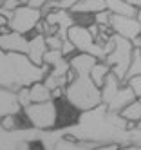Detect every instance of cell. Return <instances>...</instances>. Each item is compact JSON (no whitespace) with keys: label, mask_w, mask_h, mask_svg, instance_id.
Wrapping results in <instances>:
<instances>
[{"label":"cell","mask_w":141,"mask_h":150,"mask_svg":"<svg viewBox=\"0 0 141 150\" xmlns=\"http://www.w3.org/2000/svg\"><path fill=\"white\" fill-rule=\"evenodd\" d=\"M105 9L103 0H78L69 11L71 13H85V15H94Z\"/></svg>","instance_id":"5bb4252c"},{"label":"cell","mask_w":141,"mask_h":150,"mask_svg":"<svg viewBox=\"0 0 141 150\" xmlns=\"http://www.w3.org/2000/svg\"><path fill=\"white\" fill-rule=\"evenodd\" d=\"M112 51L105 56V63L111 67V72L119 80V81H125V76H127V71H128V65H130V58H132V42L123 38V36H118L112 33Z\"/></svg>","instance_id":"5b68a950"},{"label":"cell","mask_w":141,"mask_h":150,"mask_svg":"<svg viewBox=\"0 0 141 150\" xmlns=\"http://www.w3.org/2000/svg\"><path fill=\"white\" fill-rule=\"evenodd\" d=\"M67 40H71V44L74 45L76 51L87 52V54L94 56L98 62H103L105 56L112 51V45H114L112 35H111V38H108V42L105 44V47L100 45V44H96V40H94V36L89 33L87 25H80V24H72V25L67 29Z\"/></svg>","instance_id":"277c9868"},{"label":"cell","mask_w":141,"mask_h":150,"mask_svg":"<svg viewBox=\"0 0 141 150\" xmlns=\"http://www.w3.org/2000/svg\"><path fill=\"white\" fill-rule=\"evenodd\" d=\"M105 2V9L112 15H125V16H136L137 9L132 7L130 4H127L125 0H103Z\"/></svg>","instance_id":"9a60e30c"},{"label":"cell","mask_w":141,"mask_h":150,"mask_svg":"<svg viewBox=\"0 0 141 150\" xmlns=\"http://www.w3.org/2000/svg\"><path fill=\"white\" fill-rule=\"evenodd\" d=\"M6 25H7V18L0 15V29H2V27H6Z\"/></svg>","instance_id":"d590c367"},{"label":"cell","mask_w":141,"mask_h":150,"mask_svg":"<svg viewBox=\"0 0 141 150\" xmlns=\"http://www.w3.org/2000/svg\"><path fill=\"white\" fill-rule=\"evenodd\" d=\"M47 51V45H45V36L36 33L35 36H31L27 40V52L26 56L35 63V65H42L43 63V52Z\"/></svg>","instance_id":"8fae6325"},{"label":"cell","mask_w":141,"mask_h":150,"mask_svg":"<svg viewBox=\"0 0 141 150\" xmlns=\"http://www.w3.org/2000/svg\"><path fill=\"white\" fill-rule=\"evenodd\" d=\"M127 4H130L132 7H136V9H141V0H125Z\"/></svg>","instance_id":"e575fe53"},{"label":"cell","mask_w":141,"mask_h":150,"mask_svg":"<svg viewBox=\"0 0 141 150\" xmlns=\"http://www.w3.org/2000/svg\"><path fill=\"white\" fill-rule=\"evenodd\" d=\"M16 100L20 109H26L27 105H31V94H29V87H20L16 91Z\"/></svg>","instance_id":"603a6c76"},{"label":"cell","mask_w":141,"mask_h":150,"mask_svg":"<svg viewBox=\"0 0 141 150\" xmlns=\"http://www.w3.org/2000/svg\"><path fill=\"white\" fill-rule=\"evenodd\" d=\"M98 60L91 54H87V52H80V54H76V56H71L69 58V65L71 69L78 74V72H91L92 65L96 63Z\"/></svg>","instance_id":"4fadbf2b"},{"label":"cell","mask_w":141,"mask_h":150,"mask_svg":"<svg viewBox=\"0 0 141 150\" xmlns=\"http://www.w3.org/2000/svg\"><path fill=\"white\" fill-rule=\"evenodd\" d=\"M49 71V65H35L24 52H6L0 49V87L4 89L16 92L20 87L42 81Z\"/></svg>","instance_id":"6da1fadb"},{"label":"cell","mask_w":141,"mask_h":150,"mask_svg":"<svg viewBox=\"0 0 141 150\" xmlns=\"http://www.w3.org/2000/svg\"><path fill=\"white\" fill-rule=\"evenodd\" d=\"M43 83L47 85V89H56V87H65V85H67V76H60V74H52L51 71L45 74V76H43V80H42Z\"/></svg>","instance_id":"44dd1931"},{"label":"cell","mask_w":141,"mask_h":150,"mask_svg":"<svg viewBox=\"0 0 141 150\" xmlns=\"http://www.w3.org/2000/svg\"><path fill=\"white\" fill-rule=\"evenodd\" d=\"M60 51H62L63 56H69V54H72L76 49H74V45L71 44V40L65 38V40H62V47H60Z\"/></svg>","instance_id":"83f0119b"},{"label":"cell","mask_w":141,"mask_h":150,"mask_svg":"<svg viewBox=\"0 0 141 150\" xmlns=\"http://www.w3.org/2000/svg\"><path fill=\"white\" fill-rule=\"evenodd\" d=\"M108 27H111V31L114 35L123 36L130 42L141 35V24L137 22L136 16H125V15H112L111 13Z\"/></svg>","instance_id":"ba28073f"},{"label":"cell","mask_w":141,"mask_h":150,"mask_svg":"<svg viewBox=\"0 0 141 150\" xmlns=\"http://www.w3.org/2000/svg\"><path fill=\"white\" fill-rule=\"evenodd\" d=\"M137 100H139V101H141V96H137Z\"/></svg>","instance_id":"74e56055"},{"label":"cell","mask_w":141,"mask_h":150,"mask_svg":"<svg viewBox=\"0 0 141 150\" xmlns=\"http://www.w3.org/2000/svg\"><path fill=\"white\" fill-rule=\"evenodd\" d=\"M108 72H111V67H108L105 62H96L94 65H92V69H91V72H89V76L94 81L96 87L101 89V85H103V81H105Z\"/></svg>","instance_id":"d6986e66"},{"label":"cell","mask_w":141,"mask_h":150,"mask_svg":"<svg viewBox=\"0 0 141 150\" xmlns=\"http://www.w3.org/2000/svg\"><path fill=\"white\" fill-rule=\"evenodd\" d=\"M78 0H60V2L56 4V9H71Z\"/></svg>","instance_id":"4dcf8cb0"},{"label":"cell","mask_w":141,"mask_h":150,"mask_svg":"<svg viewBox=\"0 0 141 150\" xmlns=\"http://www.w3.org/2000/svg\"><path fill=\"white\" fill-rule=\"evenodd\" d=\"M0 127L4 130H16V114H7L4 117H0Z\"/></svg>","instance_id":"cb8c5ba5"},{"label":"cell","mask_w":141,"mask_h":150,"mask_svg":"<svg viewBox=\"0 0 141 150\" xmlns=\"http://www.w3.org/2000/svg\"><path fill=\"white\" fill-rule=\"evenodd\" d=\"M65 100L74 110L87 112L101 105V92L91 80L89 72H78L72 81L65 85Z\"/></svg>","instance_id":"7a4b0ae2"},{"label":"cell","mask_w":141,"mask_h":150,"mask_svg":"<svg viewBox=\"0 0 141 150\" xmlns=\"http://www.w3.org/2000/svg\"><path fill=\"white\" fill-rule=\"evenodd\" d=\"M45 4H47V0H27V2H26V6L35 7V9H42Z\"/></svg>","instance_id":"1f68e13d"},{"label":"cell","mask_w":141,"mask_h":150,"mask_svg":"<svg viewBox=\"0 0 141 150\" xmlns=\"http://www.w3.org/2000/svg\"><path fill=\"white\" fill-rule=\"evenodd\" d=\"M26 120L38 130H52L58 123V109L56 101H42V103H31L24 109Z\"/></svg>","instance_id":"8992f818"},{"label":"cell","mask_w":141,"mask_h":150,"mask_svg":"<svg viewBox=\"0 0 141 150\" xmlns=\"http://www.w3.org/2000/svg\"><path fill=\"white\" fill-rule=\"evenodd\" d=\"M20 105L16 100V92L0 87V117H4L7 114H18Z\"/></svg>","instance_id":"7c38bea8"},{"label":"cell","mask_w":141,"mask_h":150,"mask_svg":"<svg viewBox=\"0 0 141 150\" xmlns=\"http://www.w3.org/2000/svg\"><path fill=\"white\" fill-rule=\"evenodd\" d=\"M127 85L134 91V94H136V96H141V74H137V76L127 80Z\"/></svg>","instance_id":"4316f807"},{"label":"cell","mask_w":141,"mask_h":150,"mask_svg":"<svg viewBox=\"0 0 141 150\" xmlns=\"http://www.w3.org/2000/svg\"><path fill=\"white\" fill-rule=\"evenodd\" d=\"M27 40L26 35H20L16 31H7L0 35V49L6 52H27Z\"/></svg>","instance_id":"30bf717a"},{"label":"cell","mask_w":141,"mask_h":150,"mask_svg":"<svg viewBox=\"0 0 141 150\" xmlns=\"http://www.w3.org/2000/svg\"><path fill=\"white\" fill-rule=\"evenodd\" d=\"M92 148H94V145H89L87 141L78 143V141H74L71 136H67V137L58 139L49 150H92Z\"/></svg>","instance_id":"2e32d148"},{"label":"cell","mask_w":141,"mask_h":150,"mask_svg":"<svg viewBox=\"0 0 141 150\" xmlns=\"http://www.w3.org/2000/svg\"><path fill=\"white\" fill-rule=\"evenodd\" d=\"M100 92H101V103L108 112H119L125 105L137 98L134 91L127 85V81H119L112 72L107 74Z\"/></svg>","instance_id":"3957f363"},{"label":"cell","mask_w":141,"mask_h":150,"mask_svg":"<svg viewBox=\"0 0 141 150\" xmlns=\"http://www.w3.org/2000/svg\"><path fill=\"white\" fill-rule=\"evenodd\" d=\"M118 114L121 116L125 121H130V123H137V121H141V101L136 98L134 101H130L128 105H125Z\"/></svg>","instance_id":"ac0fdd59"},{"label":"cell","mask_w":141,"mask_h":150,"mask_svg":"<svg viewBox=\"0 0 141 150\" xmlns=\"http://www.w3.org/2000/svg\"><path fill=\"white\" fill-rule=\"evenodd\" d=\"M42 20V11L35 7H29L26 4H20L16 9H13V15L7 20V25L11 31H16L20 35H27L35 31L36 24Z\"/></svg>","instance_id":"52a82bcc"},{"label":"cell","mask_w":141,"mask_h":150,"mask_svg":"<svg viewBox=\"0 0 141 150\" xmlns=\"http://www.w3.org/2000/svg\"><path fill=\"white\" fill-rule=\"evenodd\" d=\"M20 6V0H0V7L4 9H9V11H13Z\"/></svg>","instance_id":"f546056e"},{"label":"cell","mask_w":141,"mask_h":150,"mask_svg":"<svg viewBox=\"0 0 141 150\" xmlns=\"http://www.w3.org/2000/svg\"><path fill=\"white\" fill-rule=\"evenodd\" d=\"M108 20H111V13L103 9L100 13H94V24L98 25H108Z\"/></svg>","instance_id":"d4e9b609"},{"label":"cell","mask_w":141,"mask_h":150,"mask_svg":"<svg viewBox=\"0 0 141 150\" xmlns=\"http://www.w3.org/2000/svg\"><path fill=\"white\" fill-rule=\"evenodd\" d=\"M118 150H141V145H123Z\"/></svg>","instance_id":"836d02e7"},{"label":"cell","mask_w":141,"mask_h":150,"mask_svg":"<svg viewBox=\"0 0 141 150\" xmlns=\"http://www.w3.org/2000/svg\"><path fill=\"white\" fill-rule=\"evenodd\" d=\"M29 94H31V103H42L49 101L51 98V89H47V85L43 81H35L29 85Z\"/></svg>","instance_id":"e0dca14e"},{"label":"cell","mask_w":141,"mask_h":150,"mask_svg":"<svg viewBox=\"0 0 141 150\" xmlns=\"http://www.w3.org/2000/svg\"><path fill=\"white\" fill-rule=\"evenodd\" d=\"M136 18H137V22L141 24V9H137V13H136Z\"/></svg>","instance_id":"8d00e7d4"},{"label":"cell","mask_w":141,"mask_h":150,"mask_svg":"<svg viewBox=\"0 0 141 150\" xmlns=\"http://www.w3.org/2000/svg\"><path fill=\"white\" fill-rule=\"evenodd\" d=\"M45 45H47V49H60L62 47V38L58 35H47L45 36Z\"/></svg>","instance_id":"484cf974"},{"label":"cell","mask_w":141,"mask_h":150,"mask_svg":"<svg viewBox=\"0 0 141 150\" xmlns=\"http://www.w3.org/2000/svg\"><path fill=\"white\" fill-rule=\"evenodd\" d=\"M141 74V52L137 47H134L132 51V58H130V65H128V71H127V76H125V81Z\"/></svg>","instance_id":"ffe728a7"},{"label":"cell","mask_w":141,"mask_h":150,"mask_svg":"<svg viewBox=\"0 0 141 150\" xmlns=\"http://www.w3.org/2000/svg\"><path fill=\"white\" fill-rule=\"evenodd\" d=\"M62 58H63V54H62L60 49H47L45 52H43V63L49 65V67H52L54 63L60 62Z\"/></svg>","instance_id":"7402d4cb"},{"label":"cell","mask_w":141,"mask_h":150,"mask_svg":"<svg viewBox=\"0 0 141 150\" xmlns=\"http://www.w3.org/2000/svg\"><path fill=\"white\" fill-rule=\"evenodd\" d=\"M118 148H119V143L118 141H107V143L96 145L92 150H118Z\"/></svg>","instance_id":"f1b7e54d"},{"label":"cell","mask_w":141,"mask_h":150,"mask_svg":"<svg viewBox=\"0 0 141 150\" xmlns=\"http://www.w3.org/2000/svg\"><path fill=\"white\" fill-rule=\"evenodd\" d=\"M42 18H43V22H45V24L56 25V29H58L56 35H58L62 40L67 38V29H69L72 24H76L74 15L69 11V9H52V11L45 13Z\"/></svg>","instance_id":"9c48e42d"},{"label":"cell","mask_w":141,"mask_h":150,"mask_svg":"<svg viewBox=\"0 0 141 150\" xmlns=\"http://www.w3.org/2000/svg\"><path fill=\"white\" fill-rule=\"evenodd\" d=\"M139 52H141V47H139Z\"/></svg>","instance_id":"f35d334b"},{"label":"cell","mask_w":141,"mask_h":150,"mask_svg":"<svg viewBox=\"0 0 141 150\" xmlns=\"http://www.w3.org/2000/svg\"><path fill=\"white\" fill-rule=\"evenodd\" d=\"M62 96H65V87H56V89L51 91V98L52 100H58V98H62Z\"/></svg>","instance_id":"d6a6232c"}]
</instances>
